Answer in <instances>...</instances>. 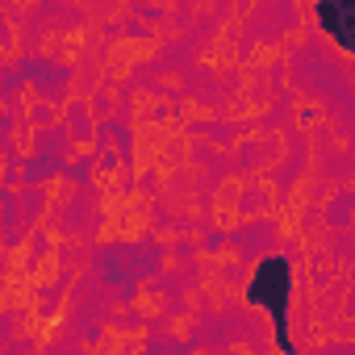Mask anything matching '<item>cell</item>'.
<instances>
[{"instance_id":"obj_1","label":"cell","mask_w":355,"mask_h":355,"mask_svg":"<svg viewBox=\"0 0 355 355\" xmlns=\"http://www.w3.org/2000/svg\"><path fill=\"white\" fill-rule=\"evenodd\" d=\"M251 297H255L259 305H268V309H272V318H276V330H280V343L288 347V334H284V301H288V263H284V259H268V263L259 268L255 284H251Z\"/></svg>"},{"instance_id":"obj_2","label":"cell","mask_w":355,"mask_h":355,"mask_svg":"<svg viewBox=\"0 0 355 355\" xmlns=\"http://www.w3.org/2000/svg\"><path fill=\"white\" fill-rule=\"evenodd\" d=\"M318 17H322V26H326L343 46H351V34H355V5H351V0H322Z\"/></svg>"}]
</instances>
